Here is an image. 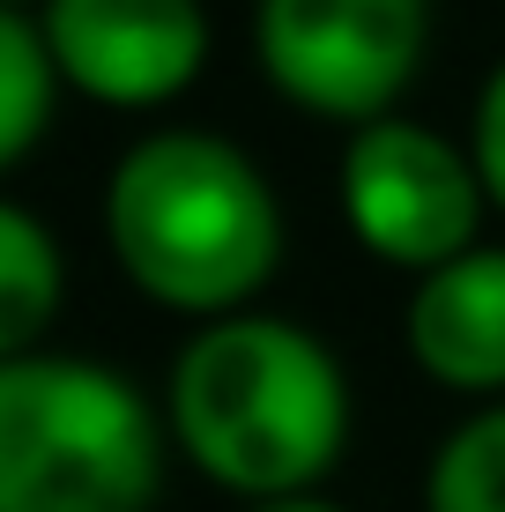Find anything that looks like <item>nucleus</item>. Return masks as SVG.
<instances>
[{
  "mask_svg": "<svg viewBox=\"0 0 505 512\" xmlns=\"http://www.w3.org/2000/svg\"><path fill=\"white\" fill-rule=\"evenodd\" d=\"M164 423L231 498H305L350 446V379L312 327L246 305L194 327L164 386Z\"/></svg>",
  "mask_w": 505,
  "mask_h": 512,
  "instance_id": "f257e3e1",
  "label": "nucleus"
},
{
  "mask_svg": "<svg viewBox=\"0 0 505 512\" xmlns=\"http://www.w3.org/2000/svg\"><path fill=\"white\" fill-rule=\"evenodd\" d=\"M104 238L149 305L223 320L246 312L283 268V201L238 141L156 127L104 179Z\"/></svg>",
  "mask_w": 505,
  "mask_h": 512,
  "instance_id": "f03ea898",
  "label": "nucleus"
},
{
  "mask_svg": "<svg viewBox=\"0 0 505 512\" xmlns=\"http://www.w3.org/2000/svg\"><path fill=\"white\" fill-rule=\"evenodd\" d=\"M164 483V416L97 357L0 364V512H149Z\"/></svg>",
  "mask_w": 505,
  "mask_h": 512,
  "instance_id": "7ed1b4c3",
  "label": "nucleus"
},
{
  "mask_svg": "<svg viewBox=\"0 0 505 512\" xmlns=\"http://www.w3.org/2000/svg\"><path fill=\"white\" fill-rule=\"evenodd\" d=\"M431 0H253V60L268 90L327 127H372L416 90Z\"/></svg>",
  "mask_w": 505,
  "mask_h": 512,
  "instance_id": "20e7f679",
  "label": "nucleus"
},
{
  "mask_svg": "<svg viewBox=\"0 0 505 512\" xmlns=\"http://www.w3.org/2000/svg\"><path fill=\"white\" fill-rule=\"evenodd\" d=\"M335 201L350 238L372 260L402 275H431L483 245V208L491 193L476 179V156L454 134L424 127L409 112H387L372 127H350L335 164Z\"/></svg>",
  "mask_w": 505,
  "mask_h": 512,
  "instance_id": "39448f33",
  "label": "nucleus"
},
{
  "mask_svg": "<svg viewBox=\"0 0 505 512\" xmlns=\"http://www.w3.org/2000/svg\"><path fill=\"white\" fill-rule=\"evenodd\" d=\"M38 30L60 67V90L112 112H156L186 97L208 67L201 0H45Z\"/></svg>",
  "mask_w": 505,
  "mask_h": 512,
  "instance_id": "423d86ee",
  "label": "nucleus"
},
{
  "mask_svg": "<svg viewBox=\"0 0 505 512\" xmlns=\"http://www.w3.org/2000/svg\"><path fill=\"white\" fill-rule=\"evenodd\" d=\"M402 342L431 386L505 401V245H468L461 260L416 275Z\"/></svg>",
  "mask_w": 505,
  "mask_h": 512,
  "instance_id": "0eeeda50",
  "label": "nucleus"
},
{
  "mask_svg": "<svg viewBox=\"0 0 505 512\" xmlns=\"http://www.w3.org/2000/svg\"><path fill=\"white\" fill-rule=\"evenodd\" d=\"M60 297H67L60 238L23 201H0V364L30 357L45 342V327L60 320Z\"/></svg>",
  "mask_w": 505,
  "mask_h": 512,
  "instance_id": "6e6552de",
  "label": "nucleus"
},
{
  "mask_svg": "<svg viewBox=\"0 0 505 512\" xmlns=\"http://www.w3.org/2000/svg\"><path fill=\"white\" fill-rule=\"evenodd\" d=\"M60 67L45 52V30L30 8H0V171H15L52 127Z\"/></svg>",
  "mask_w": 505,
  "mask_h": 512,
  "instance_id": "1a4fd4ad",
  "label": "nucleus"
},
{
  "mask_svg": "<svg viewBox=\"0 0 505 512\" xmlns=\"http://www.w3.org/2000/svg\"><path fill=\"white\" fill-rule=\"evenodd\" d=\"M424 512H505V401L446 431L424 475Z\"/></svg>",
  "mask_w": 505,
  "mask_h": 512,
  "instance_id": "9d476101",
  "label": "nucleus"
},
{
  "mask_svg": "<svg viewBox=\"0 0 505 512\" xmlns=\"http://www.w3.org/2000/svg\"><path fill=\"white\" fill-rule=\"evenodd\" d=\"M468 156H476V179L491 193V208L505 216V60L483 75L476 119H468Z\"/></svg>",
  "mask_w": 505,
  "mask_h": 512,
  "instance_id": "9b49d317",
  "label": "nucleus"
},
{
  "mask_svg": "<svg viewBox=\"0 0 505 512\" xmlns=\"http://www.w3.org/2000/svg\"><path fill=\"white\" fill-rule=\"evenodd\" d=\"M246 512H342V505H327V498H268V505H246Z\"/></svg>",
  "mask_w": 505,
  "mask_h": 512,
  "instance_id": "f8f14e48",
  "label": "nucleus"
},
{
  "mask_svg": "<svg viewBox=\"0 0 505 512\" xmlns=\"http://www.w3.org/2000/svg\"><path fill=\"white\" fill-rule=\"evenodd\" d=\"M0 8H45V0H0Z\"/></svg>",
  "mask_w": 505,
  "mask_h": 512,
  "instance_id": "ddd939ff",
  "label": "nucleus"
}]
</instances>
